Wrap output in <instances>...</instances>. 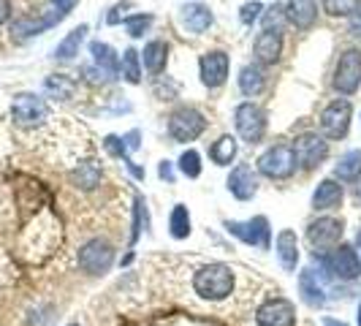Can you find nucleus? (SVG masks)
<instances>
[{
  "mask_svg": "<svg viewBox=\"0 0 361 326\" xmlns=\"http://www.w3.org/2000/svg\"><path fill=\"white\" fill-rule=\"evenodd\" d=\"M193 291L201 299L223 302L226 296L234 294V272L226 264H207L193 274Z\"/></svg>",
  "mask_w": 361,
  "mask_h": 326,
  "instance_id": "nucleus-1",
  "label": "nucleus"
},
{
  "mask_svg": "<svg viewBox=\"0 0 361 326\" xmlns=\"http://www.w3.org/2000/svg\"><path fill=\"white\" fill-rule=\"evenodd\" d=\"M274 250H277V258L283 264L286 272H296V264H299V236L290 229H283L277 239H274Z\"/></svg>",
  "mask_w": 361,
  "mask_h": 326,
  "instance_id": "nucleus-17",
  "label": "nucleus"
},
{
  "mask_svg": "<svg viewBox=\"0 0 361 326\" xmlns=\"http://www.w3.org/2000/svg\"><path fill=\"white\" fill-rule=\"evenodd\" d=\"M361 85V52L359 49H345L334 68V90L343 95H353Z\"/></svg>",
  "mask_w": 361,
  "mask_h": 326,
  "instance_id": "nucleus-9",
  "label": "nucleus"
},
{
  "mask_svg": "<svg viewBox=\"0 0 361 326\" xmlns=\"http://www.w3.org/2000/svg\"><path fill=\"white\" fill-rule=\"evenodd\" d=\"M66 326H79V324H66Z\"/></svg>",
  "mask_w": 361,
  "mask_h": 326,
  "instance_id": "nucleus-47",
  "label": "nucleus"
},
{
  "mask_svg": "<svg viewBox=\"0 0 361 326\" xmlns=\"http://www.w3.org/2000/svg\"><path fill=\"white\" fill-rule=\"evenodd\" d=\"M234 126H236V131H239V136H242L247 145H255V142H261L264 133H267V114H264L261 107L245 101V104L236 107Z\"/></svg>",
  "mask_w": 361,
  "mask_h": 326,
  "instance_id": "nucleus-7",
  "label": "nucleus"
},
{
  "mask_svg": "<svg viewBox=\"0 0 361 326\" xmlns=\"http://www.w3.org/2000/svg\"><path fill=\"white\" fill-rule=\"evenodd\" d=\"M299 294H302V299L307 302L310 308H324L326 305V291L318 283L315 270H305L299 274Z\"/></svg>",
  "mask_w": 361,
  "mask_h": 326,
  "instance_id": "nucleus-22",
  "label": "nucleus"
},
{
  "mask_svg": "<svg viewBox=\"0 0 361 326\" xmlns=\"http://www.w3.org/2000/svg\"><path fill=\"white\" fill-rule=\"evenodd\" d=\"M255 324L258 326H296V305L290 299L274 296L267 299L258 313H255Z\"/></svg>",
  "mask_w": 361,
  "mask_h": 326,
  "instance_id": "nucleus-12",
  "label": "nucleus"
},
{
  "mask_svg": "<svg viewBox=\"0 0 361 326\" xmlns=\"http://www.w3.org/2000/svg\"><path fill=\"white\" fill-rule=\"evenodd\" d=\"M149 25H152V17H149V14H133V17H126V30H128V36H133V38L145 36Z\"/></svg>",
  "mask_w": 361,
  "mask_h": 326,
  "instance_id": "nucleus-37",
  "label": "nucleus"
},
{
  "mask_svg": "<svg viewBox=\"0 0 361 326\" xmlns=\"http://www.w3.org/2000/svg\"><path fill=\"white\" fill-rule=\"evenodd\" d=\"M258 171L269 180H286L296 171V155L293 147L288 145H274L269 147L261 158H258Z\"/></svg>",
  "mask_w": 361,
  "mask_h": 326,
  "instance_id": "nucleus-6",
  "label": "nucleus"
},
{
  "mask_svg": "<svg viewBox=\"0 0 361 326\" xmlns=\"http://www.w3.org/2000/svg\"><path fill=\"white\" fill-rule=\"evenodd\" d=\"M359 326H361V302H359Z\"/></svg>",
  "mask_w": 361,
  "mask_h": 326,
  "instance_id": "nucleus-46",
  "label": "nucleus"
},
{
  "mask_svg": "<svg viewBox=\"0 0 361 326\" xmlns=\"http://www.w3.org/2000/svg\"><path fill=\"white\" fill-rule=\"evenodd\" d=\"M147 226V201L136 196V207H133V231H130V245H136V239Z\"/></svg>",
  "mask_w": 361,
  "mask_h": 326,
  "instance_id": "nucleus-36",
  "label": "nucleus"
},
{
  "mask_svg": "<svg viewBox=\"0 0 361 326\" xmlns=\"http://www.w3.org/2000/svg\"><path fill=\"white\" fill-rule=\"evenodd\" d=\"M212 22L215 17H212L209 6H204V3H185L180 8V25L193 36H201L204 30H209Z\"/></svg>",
  "mask_w": 361,
  "mask_h": 326,
  "instance_id": "nucleus-16",
  "label": "nucleus"
},
{
  "mask_svg": "<svg viewBox=\"0 0 361 326\" xmlns=\"http://www.w3.org/2000/svg\"><path fill=\"white\" fill-rule=\"evenodd\" d=\"M166 60H169V49L163 41H149L145 47V66L149 73H161L166 68Z\"/></svg>",
  "mask_w": 361,
  "mask_h": 326,
  "instance_id": "nucleus-29",
  "label": "nucleus"
},
{
  "mask_svg": "<svg viewBox=\"0 0 361 326\" xmlns=\"http://www.w3.org/2000/svg\"><path fill=\"white\" fill-rule=\"evenodd\" d=\"M286 17L290 25H296L299 30H307L318 19V3L315 0H288L286 6Z\"/></svg>",
  "mask_w": 361,
  "mask_h": 326,
  "instance_id": "nucleus-19",
  "label": "nucleus"
},
{
  "mask_svg": "<svg viewBox=\"0 0 361 326\" xmlns=\"http://www.w3.org/2000/svg\"><path fill=\"white\" fill-rule=\"evenodd\" d=\"M337 180L343 182H356L361 177V150H348L343 158L334 166Z\"/></svg>",
  "mask_w": 361,
  "mask_h": 326,
  "instance_id": "nucleus-24",
  "label": "nucleus"
},
{
  "mask_svg": "<svg viewBox=\"0 0 361 326\" xmlns=\"http://www.w3.org/2000/svg\"><path fill=\"white\" fill-rule=\"evenodd\" d=\"M180 171L190 180L201 177V155L196 150H185L180 155Z\"/></svg>",
  "mask_w": 361,
  "mask_h": 326,
  "instance_id": "nucleus-33",
  "label": "nucleus"
},
{
  "mask_svg": "<svg viewBox=\"0 0 361 326\" xmlns=\"http://www.w3.org/2000/svg\"><path fill=\"white\" fill-rule=\"evenodd\" d=\"M318 258H321L324 270L329 272L334 280L350 283V280H356L361 274V255L353 245H343V242H340L334 250H329L326 255H318Z\"/></svg>",
  "mask_w": 361,
  "mask_h": 326,
  "instance_id": "nucleus-2",
  "label": "nucleus"
},
{
  "mask_svg": "<svg viewBox=\"0 0 361 326\" xmlns=\"http://www.w3.org/2000/svg\"><path fill=\"white\" fill-rule=\"evenodd\" d=\"M236 139L234 136H220L215 145L209 147V158L217 166H231V161L236 158Z\"/></svg>",
  "mask_w": 361,
  "mask_h": 326,
  "instance_id": "nucleus-28",
  "label": "nucleus"
},
{
  "mask_svg": "<svg viewBox=\"0 0 361 326\" xmlns=\"http://www.w3.org/2000/svg\"><path fill=\"white\" fill-rule=\"evenodd\" d=\"M293 155H296V163L302 169H315V166H321L326 161L329 142H326L324 136H318V133H302L293 142Z\"/></svg>",
  "mask_w": 361,
  "mask_h": 326,
  "instance_id": "nucleus-13",
  "label": "nucleus"
},
{
  "mask_svg": "<svg viewBox=\"0 0 361 326\" xmlns=\"http://www.w3.org/2000/svg\"><path fill=\"white\" fill-rule=\"evenodd\" d=\"M169 231H171L174 239L190 236V212H188L185 204H177V207L171 210V215H169Z\"/></svg>",
  "mask_w": 361,
  "mask_h": 326,
  "instance_id": "nucleus-30",
  "label": "nucleus"
},
{
  "mask_svg": "<svg viewBox=\"0 0 361 326\" xmlns=\"http://www.w3.org/2000/svg\"><path fill=\"white\" fill-rule=\"evenodd\" d=\"M11 17V3L8 0H0V25Z\"/></svg>",
  "mask_w": 361,
  "mask_h": 326,
  "instance_id": "nucleus-43",
  "label": "nucleus"
},
{
  "mask_svg": "<svg viewBox=\"0 0 361 326\" xmlns=\"http://www.w3.org/2000/svg\"><path fill=\"white\" fill-rule=\"evenodd\" d=\"M228 191H231V196L239 201H250L258 193V174L253 171V166H247V163H239L234 171L228 174Z\"/></svg>",
  "mask_w": 361,
  "mask_h": 326,
  "instance_id": "nucleus-14",
  "label": "nucleus"
},
{
  "mask_svg": "<svg viewBox=\"0 0 361 326\" xmlns=\"http://www.w3.org/2000/svg\"><path fill=\"white\" fill-rule=\"evenodd\" d=\"M350 117H353L350 101H345V98L331 101L321 114V131H324L326 139H343L350 128Z\"/></svg>",
  "mask_w": 361,
  "mask_h": 326,
  "instance_id": "nucleus-11",
  "label": "nucleus"
},
{
  "mask_svg": "<svg viewBox=\"0 0 361 326\" xmlns=\"http://www.w3.org/2000/svg\"><path fill=\"white\" fill-rule=\"evenodd\" d=\"M73 182H76L82 191H92V188L101 182V169H98L92 161L79 163V169L73 171Z\"/></svg>",
  "mask_w": 361,
  "mask_h": 326,
  "instance_id": "nucleus-31",
  "label": "nucleus"
},
{
  "mask_svg": "<svg viewBox=\"0 0 361 326\" xmlns=\"http://www.w3.org/2000/svg\"><path fill=\"white\" fill-rule=\"evenodd\" d=\"M361 6V0H324V11L331 17H350Z\"/></svg>",
  "mask_w": 361,
  "mask_h": 326,
  "instance_id": "nucleus-34",
  "label": "nucleus"
},
{
  "mask_svg": "<svg viewBox=\"0 0 361 326\" xmlns=\"http://www.w3.org/2000/svg\"><path fill=\"white\" fill-rule=\"evenodd\" d=\"M11 117H14L17 126L36 128L49 117V107L36 92H19L14 98V104H11Z\"/></svg>",
  "mask_w": 361,
  "mask_h": 326,
  "instance_id": "nucleus-8",
  "label": "nucleus"
},
{
  "mask_svg": "<svg viewBox=\"0 0 361 326\" xmlns=\"http://www.w3.org/2000/svg\"><path fill=\"white\" fill-rule=\"evenodd\" d=\"M87 36V25H79V28H73L68 36L63 38L60 44H57V49H54V57L57 60H73L76 54H79V47H82V41Z\"/></svg>",
  "mask_w": 361,
  "mask_h": 326,
  "instance_id": "nucleus-25",
  "label": "nucleus"
},
{
  "mask_svg": "<svg viewBox=\"0 0 361 326\" xmlns=\"http://www.w3.org/2000/svg\"><path fill=\"white\" fill-rule=\"evenodd\" d=\"M356 242H359V250H361V231H359V236H356Z\"/></svg>",
  "mask_w": 361,
  "mask_h": 326,
  "instance_id": "nucleus-45",
  "label": "nucleus"
},
{
  "mask_svg": "<svg viewBox=\"0 0 361 326\" xmlns=\"http://www.w3.org/2000/svg\"><path fill=\"white\" fill-rule=\"evenodd\" d=\"M199 68H201V82L207 87H220L228 79L231 63H228V54L226 52H207L201 57Z\"/></svg>",
  "mask_w": 361,
  "mask_h": 326,
  "instance_id": "nucleus-15",
  "label": "nucleus"
},
{
  "mask_svg": "<svg viewBox=\"0 0 361 326\" xmlns=\"http://www.w3.org/2000/svg\"><path fill=\"white\" fill-rule=\"evenodd\" d=\"M261 11H264V6L261 3H245L242 6V11H239V19H242V25H253L255 19L261 17Z\"/></svg>",
  "mask_w": 361,
  "mask_h": 326,
  "instance_id": "nucleus-38",
  "label": "nucleus"
},
{
  "mask_svg": "<svg viewBox=\"0 0 361 326\" xmlns=\"http://www.w3.org/2000/svg\"><path fill=\"white\" fill-rule=\"evenodd\" d=\"M226 229H228V234H234L236 239H242L245 245L269 250L271 229H269V220L264 215L250 217V220H226Z\"/></svg>",
  "mask_w": 361,
  "mask_h": 326,
  "instance_id": "nucleus-4",
  "label": "nucleus"
},
{
  "mask_svg": "<svg viewBox=\"0 0 361 326\" xmlns=\"http://www.w3.org/2000/svg\"><path fill=\"white\" fill-rule=\"evenodd\" d=\"M60 14H52V17H22L14 22V33L19 38H27V36H38V33H44L47 28H52L54 22H60Z\"/></svg>",
  "mask_w": 361,
  "mask_h": 326,
  "instance_id": "nucleus-23",
  "label": "nucleus"
},
{
  "mask_svg": "<svg viewBox=\"0 0 361 326\" xmlns=\"http://www.w3.org/2000/svg\"><path fill=\"white\" fill-rule=\"evenodd\" d=\"M114 264V248L106 239H90L82 250H79V267L87 274H106Z\"/></svg>",
  "mask_w": 361,
  "mask_h": 326,
  "instance_id": "nucleus-10",
  "label": "nucleus"
},
{
  "mask_svg": "<svg viewBox=\"0 0 361 326\" xmlns=\"http://www.w3.org/2000/svg\"><path fill=\"white\" fill-rule=\"evenodd\" d=\"M324 326H348L345 321H337V318H324Z\"/></svg>",
  "mask_w": 361,
  "mask_h": 326,
  "instance_id": "nucleus-44",
  "label": "nucleus"
},
{
  "mask_svg": "<svg viewBox=\"0 0 361 326\" xmlns=\"http://www.w3.org/2000/svg\"><path fill=\"white\" fill-rule=\"evenodd\" d=\"M158 174H161V180L174 182V169H171V163H169V161H163V163H161V169H158Z\"/></svg>",
  "mask_w": 361,
  "mask_h": 326,
  "instance_id": "nucleus-42",
  "label": "nucleus"
},
{
  "mask_svg": "<svg viewBox=\"0 0 361 326\" xmlns=\"http://www.w3.org/2000/svg\"><path fill=\"white\" fill-rule=\"evenodd\" d=\"M44 90L49 92V98L68 101V98L73 95V90H76V82H73L71 76H66V73H52V76H47Z\"/></svg>",
  "mask_w": 361,
  "mask_h": 326,
  "instance_id": "nucleus-27",
  "label": "nucleus"
},
{
  "mask_svg": "<svg viewBox=\"0 0 361 326\" xmlns=\"http://www.w3.org/2000/svg\"><path fill=\"white\" fill-rule=\"evenodd\" d=\"M204 131H207V120H204V114L199 109L180 107L169 117V133H171L174 142H193Z\"/></svg>",
  "mask_w": 361,
  "mask_h": 326,
  "instance_id": "nucleus-5",
  "label": "nucleus"
},
{
  "mask_svg": "<svg viewBox=\"0 0 361 326\" xmlns=\"http://www.w3.org/2000/svg\"><path fill=\"white\" fill-rule=\"evenodd\" d=\"M267 85V76H264V68L261 66H245L239 71V90L245 95H258Z\"/></svg>",
  "mask_w": 361,
  "mask_h": 326,
  "instance_id": "nucleus-26",
  "label": "nucleus"
},
{
  "mask_svg": "<svg viewBox=\"0 0 361 326\" xmlns=\"http://www.w3.org/2000/svg\"><path fill=\"white\" fill-rule=\"evenodd\" d=\"M52 3H54V8H57V14L66 17L68 11H73V6H76L79 0H52Z\"/></svg>",
  "mask_w": 361,
  "mask_h": 326,
  "instance_id": "nucleus-39",
  "label": "nucleus"
},
{
  "mask_svg": "<svg viewBox=\"0 0 361 326\" xmlns=\"http://www.w3.org/2000/svg\"><path fill=\"white\" fill-rule=\"evenodd\" d=\"M90 54H92L95 68H98V71H104L106 79H114V76L120 73V57H117V52H114L109 44H104V41H92Z\"/></svg>",
  "mask_w": 361,
  "mask_h": 326,
  "instance_id": "nucleus-20",
  "label": "nucleus"
},
{
  "mask_svg": "<svg viewBox=\"0 0 361 326\" xmlns=\"http://www.w3.org/2000/svg\"><path fill=\"white\" fill-rule=\"evenodd\" d=\"M123 142H126V147H128V152H133V150H139V131H130V133H126L123 136Z\"/></svg>",
  "mask_w": 361,
  "mask_h": 326,
  "instance_id": "nucleus-40",
  "label": "nucleus"
},
{
  "mask_svg": "<svg viewBox=\"0 0 361 326\" xmlns=\"http://www.w3.org/2000/svg\"><path fill=\"white\" fill-rule=\"evenodd\" d=\"M343 185L337 180H324L318 182V188H315V193H312V207L315 210H334V207H340L343 204Z\"/></svg>",
  "mask_w": 361,
  "mask_h": 326,
  "instance_id": "nucleus-21",
  "label": "nucleus"
},
{
  "mask_svg": "<svg viewBox=\"0 0 361 326\" xmlns=\"http://www.w3.org/2000/svg\"><path fill=\"white\" fill-rule=\"evenodd\" d=\"M350 33H353V36H361V6L350 14Z\"/></svg>",
  "mask_w": 361,
  "mask_h": 326,
  "instance_id": "nucleus-41",
  "label": "nucleus"
},
{
  "mask_svg": "<svg viewBox=\"0 0 361 326\" xmlns=\"http://www.w3.org/2000/svg\"><path fill=\"white\" fill-rule=\"evenodd\" d=\"M345 234V223L340 217H318L307 226V242L315 255H326L340 245Z\"/></svg>",
  "mask_w": 361,
  "mask_h": 326,
  "instance_id": "nucleus-3",
  "label": "nucleus"
},
{
  "mask_svg": "<svg viewBox=\"0 0 361 326\" xmlns=\"http://www.w3.org/2000/svg\"><path fill=\"white\" fill-rule=\"evenodd\" d=\"M120 73L126 76V82H130V85L142 82V57H139L136 49H126L123 63H120Z\"/></svg>",
  "mask_w": 361,
  "mask_h": 326,
  "instance_id": "nucleus-32",
  "label": "nucleus"
},
{
  "mask_svg": "<svg viewBox=\"0 0 361 326\" xmlns=\"http://www.w3.org/2000/svg\"><path fill=\"white\" fill-rule=\"evenodd\" d=\"M286 6H269L267 11H264V30H271V33H280V28H283V22H286Z\"/></svg>",
  "mask_w": 361,
  "mask_h": 326,
  "instance_id": "nucleus-35",
  "label": "nucleus"
},
{
  "mask_svg": "<svg viewBox=\"0 0 361 326\" xmlns=\"http://www.w3.org/2000/svg\"><path fill=\"white\" fill-rule=\"evenodd\" d=\"M253 52H255V60L261 66H274L280 60V52H283V38H280V33L264 30L261 36L255 38Z\"/></svg>",
  "mask_w": 361,
  "mask_h": 326,
  "instance_id": "nucleus-18",
  "label": "nucleus"
}]
</instances>
